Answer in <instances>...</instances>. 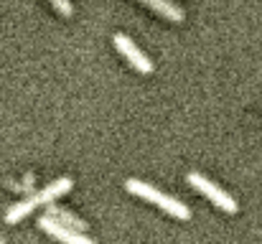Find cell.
Wrapping results in <instances>:
<instances>
[{"mask_svg":"<svg viewBox=\"0 0 262 244\" xmlns=\"http://www.w3.org/2000/svg\"><path fill=\"white\" fill-rule=\"evenodd\" d=\"M51 5H54L56 13H61L64 18H72V15H74V5H72V0H51Z\"/></svg>","mask_w":262,"mask_h":244,"instance_id":"obj_9","label":"cell"},{"mask_svg":"<svg viewBox=\"0 0 262 244\" xmlns=\"http://www.w3.org/2000/svg\"><path fill=\"white\" fill-rule=\"evenodd\" d=\"M112 41H115L117 51L130 61V66H133L135 72H140V74H150V72H153V64L148 61V56H145V54H143V51H140V49L125 36V33H115Z\"/></svg>","mask_w":262,"mask_h":244,"instance_id":"obj_3","label":"cell"},{"mask_svg":"<svg viewBox=\"0 0 262 244\" xmlns=\"http://www.w3.org/2000/svg\"><path fill=\"white\" fill-rule=\"evenodd\" d=\"M143 5H148L150 10H156L158 15H163L166 20H171V23H181L183 18H186V13L176 5L173 0H140Z\"/></svg>","mask_w":262,"mask_h":244,"instance_id":"obj_6","label":"cell"},{"mask_svg":"<svg viewBox=\"0 0 262 244\" xmlns=\"http://www.w3.org/2000/svg\"><path fill=\"white\" fill-rule=\"evenodd\" d=\"M51 219H56L59 224H64V227H69V229H77V232H87L89 224H84L79 216H74V214H69V211H64V209H59V206H54V204H49V211H46Z\"/></svg>","mask_w":262,"mask_h":244,"instance_id":"obj_7","label":"cell"},{"mask_svg":"<svg viewBox=\"0 0 262 244\" xmlns=\"http://www.w3.org/2000/svg\"><path fill=\"white\" fill-rule=\"evenodd\" d=\"M38 227H41L46 234H51L54 239H59V242H64V244H94L89 237H84L82 232H77V229H69V227L59 224V221H56V219H51L49 214H43V216L38 219Z\"/></svg>","mask_w":262,"mask_h":244,"instance_id":"obj_4","label":"cell"},{"mask_svg":"<svg viewBox=\"0 0 262 244\" xmlns=\"http://www.w3.org/2000/svg\"><path fill=\"white\" fill-rule=\"evenodd\" d=\"M72 186H74V181H72L69 175H61V178H56L54 183H49L46 188H41L38 193H33V196H36L38 206H41V204H54L59 196L69 193V191H72Z\"/></svg>","mask_w":262,"mask_h":244,"instance_id":"obj_5","label":"cell"},{"mask_svg":"<svg viewBox=\"0 0 262 244\" xmlns=\"http://www.w3.org/2000/svg\"><path fill=\"white\" fill-rule=\"evenodd\" d=\"M0 244H3V242H0Z\"/></svg>","mask_w":262,"mask_h":244,"instance_id":"obj_10","label":"cell"},{"mask_svg":"<svg viewBox=\"0 0 262 244\" xmlns=\"http://www.w3.org/2000/svg\"><path fill=\"white\" fill-rule=\"evenodd\" d=\"M125 188H127L133 196H138V198H145L148 204H156L158 209H163L166 214H171V216L181 219V221H188V219H191V209H188L186 204H181V201L171 198L168 193H163V191L153 188V186H150V183H145V181L127 178V181H125Z\"/></svg>","mask_w":262,"mask_h":244,"instance_id":"obj_1","label":"cell"},{"mask_svg":"<svg viewBox=\"0 0 262 244\" xmlns=\"http://www.w3.org/2000/svg\"><path fill=\"white\" fill-rule=\"evenodd\" d=\"M188 183H191L199 193H204L216 209H222V211H227V214H237V211H239V204H237L227 191H222L216 183H211L206 175H201V173L193 170V173H188Z\"/></svg>","mask_w":262,"mask_h":244,"instance_id":"obj_2","label":"cell"},{"mask_svg":"<svg viewBox=\"0 0 262 244\" xmlns=\"http://www.w3.org/2000/svg\"><path fill=\"white\" fill-rule=\"evenodd\" d=\"M38 206V201H36V196H28L26 201H20V204H13L10 209H8V214H5V221L8 224H18L20 219H26L33 209Z\"/></svg>","mask_w":262,"mask_h":244,"instance_id":"obj_8","label":"cell"}]
</instances>
